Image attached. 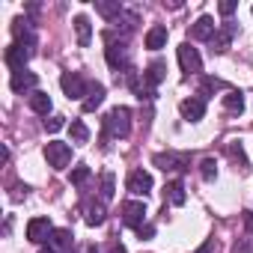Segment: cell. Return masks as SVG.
<instances>
[{"instance_id": "484cf974", "label": "cell", "mask_w": 253, "mask_h": 253, "mask_svg": "<svg viewBox=\"0 0 253 253\" xmlns=\"http://www.w3.org/2000/svg\"><path fill=\"white\" fill-rule=\"evenodd\" d=\"M200 176H203L206 182H211V179L217 176V161H214V158H203V161H200Z\"/></svg>"}, {"instance_id": "cb8c5ba5", "label": "cell", "mask_w": 253, "mask_h": 253, "mask_svg": "<svg viewBox=\"0 0 253 253\" xmlns=\"http://www.w3.org/2000/svg\"><path fill=\"white\" fill-rule=\"evenodd\" d=\"M223 107H226V113H241V110H244V95H241L238 89H226Z\"/></svg>"}, {"instance_id": "7a4b0ae2", "label": "cell", "mask_w": 253, "mask_h": 253, "mask_svg": "<svg viewBox=\"0 0 253 253\" xmlns=\"http://www.w3.org/2000/svg\"><path fill=\"white\" fill-rule=\"evenodd\" d=\"M104 134L107 137H128L131 134V110L128 107H113L104 116Z\"/></svg>"}, {"instance_id": "44dd1931", "label": "cell", "mask_w": 253, "mask_h": 253, "mask_svg": "<svg viewBox=\"0 0 253 253\" xmlns=\"http://www.w3.org/2000/svg\"><path fill=\"white\" fill-rule=\"evenodd\" d=\"M164 45H167V27H164V24L149 27V33H146V48H149V51H161Z\"/></svg>"}, {"instance_id": "ffe728a7", "label": "cell", "mask_w": 253, "mask_h": 253, "mask_svg": "<svg viewBox=\"0 0 253 253\" xmlns=\"http://www.w3.org/2000/svg\"><path fill=\"white\" fill-rule=\"evenodd\" d=\"M75 33H78V45L81 48H86L92 42V24H89L86 15H75Z\"/></svg>"}, {"instance_id": "7c38bea8", "label": "cell", "mask_w": 253, "mask_h": 253, "mask_svg": "<svg viewBox=\"0 0 253 253\" xmlns=\"http://www.w3.org/2000/svg\"><path fill=\"white\" fill-rule=\"evenodd\" d=\"M235 21H223L220 27H217V33H214V39H211V51L214 54H223V51H229V42H232V36H235Z\"/></svg>"}, {"instance_id": "3957f363", "label": "cell", "mask_w": 253, "mask_h": 253, "mask_svg": "<svg viewBox=\"0 0 253 253\" xmlns=\"http://www.w3.org/2000/svg\"><path fill=\"white\" fill-rule=\"evenodd\" d=\"M60 86H63V92L69 95V98H86V92H89V86H92V81H86L84 75H78V72H63V78H60Z\"/></svg>"}, {"instance_id": "8fae6325", "label": "cell", "mask_w": 253, "mask_h": 253, "mask_svg": "<svg viewBox=\"0 0 253 253\" xmlns=\"http://www.w3.org/2000/svg\"><path fill=\"white\" fill-rule=\"evenodd\" d=\"M214 33H217V24H214L211 15H200L197 24L191 27V39H197V42H211Z\"/></svg>"}, {"instance_id": "d590c367", "label": "cell", "mask_w": 253, "mask_h": 253, "mask_svg": "<svg viewBox=\"0 0 253 253\" xmlns=\"http://www.w3.org/2000/svg\"><path fill=\"white\" fill-rule=\"evenodd\" d=\"M235 253H250V244H241V250H235Z\"/></svg>"}, {"instance_id": "83f0119b", "label": "cell", "mask_w": 253, "mask_h": 253, "mask_svg": "<svg viewBox=\"0 0 253 253\" xmlns=\"http://www.w3.org/2000/svg\"><path fill=\"white\" fill-rule=\"evenodd\" d=\"M113 191H116V188H113V173H104V176H101V200L110 203V200H113Z\"/></svg>"}, {"instance_id": "603a6c76", "label": "cell", "mask_w": 253, "mask_h": 253, "mask_svg": "<svg viewBox=\"0 0 253 253\" xmlns=\"http://www.w3.org/2000/svg\"><path fill=\"white\" fill-rule=\"evenodd\" d=\"M84 214H86V223H89V226H101V223H104V214H107V211H104V200L86 203V211H84Z\"/></svg>"}, {"instance_id": "ba28073f", "label": "cell", "mask_w": 253, "mask_h": 253, "mask_svg": "<svg viewBox=\"0 0 253 253\" xmlns=\"http://www.w3.org/2000/svg\"><path fill=\"white\" fill-rule=\"evenodd\" d=\"M30 57H33V54H30L27 48H21V45L12 42V45L6 48V54H3V63H6V66L12 69V75H15V72H24V66L30 63Z\"/></svg>"}, {"instance_id": "836d02e7", "label": "cell", "mask_w": 253, "mask_h": 253, "mask_svg": "<svg viewBox=\"0 0 253 253\" xmlns=\"http://www.w3.org/2000/svg\"><path fill=\"white\" fill-rule=\"evenodd\" d=\"M110 253H125V247H122V244H113V247H110Z\"/></svg>"}, {"instance_id": "52a82bcc", "label": "cell", "mask_w": 253, "mask_h": 253, "mask_svg": "<svg viewBox=\"0 0 253 253\" xmlns=\"http://www.w3.org/2000/svg\"><path fill=\"white\" fill-rule=\"evenodd\" d=\"M122 223L131 226V229H140L146 223V203H140V200L122 203Z\"/></svg>"}, {"instance_id": "e0dca14e", "label": "cell", "mask_w": 253, "mask_h": 253, "mask_svg": "<svg viewBox=\"0 0 253 253\" xmlns=\"http://www.w3.org/2000/svg\"><path fill=\"white\" fill-rule=\"evenodd\" d=\"M48 250L54 253H69L72 250V229H54L48 235Z\"/></svg>"}, {"instance_id": "6da1fadb", "label": "cell", "mask_w": 253, "mask_h": 253, "mask_svg": "<svg viewBox=\"0 0 253 253\" xmlns=\"http://www.w3.org/2000/svg\"><path fill=\"white\" fill-rule=\"evenodd\" d=\"M104 39H107V48H104L107 66H110L116 75H119V72H131V51H128V45H125V42H116L110 30L104 33Z\"/></svg>"}, {"instance_id": "4fadbf2b", "label": "cell", "mask_w": 253, "mask_h": 253, "mask_svg": "<svg viewBox=\"0 0 253 253\" xmlns=\"http://www.w3.org/2000/svg\"><path fill=\"white\" fill-rule=\"evenodd\" d=\"M179 113H182L188 122H200V119L206 116V98H200V95L185 98V101L179 104Z\"/></svg>"}, {"instance_id": "277c9868", "label": "cell", "mask_w": 253, "mask_h": 253, "mask_svg": "<svg viewBox=\"0 0 253 253\" xmlns=\"http://www.w3.org/2000/svg\"><path fill=\"white\" fill-rule=\"evenodd\" d=\"M45 161H48V167H54V170H66V167L72 164V146H69V143H60V140L45 143Z\"/></svg>"}, {"instance_id": "7402d4cb", "label": "cell", "mask_w": 253, "mask_h": 253, "mask_svg": "<svg viewBox=\"0 0 253 253\" xmlns=\"http://www.w3.org/2000/svg\"><path fill=\"white\" fill-rule=\"evenodd\" d=\"M30 110H33V113L48 116V113H51V95H48V92H42V89H36V92L30 95Z\"/></svg>"}, {"instance_id": "f546056e", "label": "cell", "mask_w": 253, "mask_h": 253, "mask_svg": "<svg viewBox=\"0 0 253 253\" xmlns=\"http://www.w3.org/2000/svg\"><path fill=\"white\" fill-rule=\"evenodd\" d=\"M235 6H238L235 0H220V6H217V12H220V15H232V12H235Z\"/></svg>"}, {"instance_id": "2e32d148", "label": "cell", "mask_w": 253, "mask_h": 253, "mask_svg": "<svg viewBox=\"0 0 253 253\" xmlns=\"http://www.w3.org/2000/svg\"><path fill=\"white\" fill-rule=\"evenodd\" d=\"M164 75H167V63H164V60H152V63L146 66V72H143V81H146V86L155 92L158 84L164 81Z\"/></svg>"}, {"instance_id": "ac0fdd59", "label": "cell", "mask_w": 253, "mask_h": 253, "mask_svg": "<svg viewBox=\"0 0 253 253\" xmlns=\"http://www.w3.org/2000/svg\"><path fill=\"white\" fill-rule=\"evenodd\" d=\"M101 101H104V86L92 81V86H89V92H86V98L81 101V107H84V113H92L95 107H101Z\"/></svg>"}, {"instance_id": "f1b7e54d", "label": "cell", "mask_w": 253, "mask_h": 253, "mask_svg": "<svg viewBox=\"0 0 253 253\" xmlns=\"http://www.w3.org/2000/svg\"><path fill=\"white\" fill-rule=\"evenodd\" d=\"M63 125H66V116H51V119H45V131H60L63 128Z\"/></svg>"}, {"instance_id": "8d00e7d4", "label": "cell", "mask_w": 253, "mask_h": 253, "mask_svg": "<svg viewBox=\"0 0 253 253\" xmlns=\"http://www.w3.org/2000/svg\"><path fill=\"white\" fill-rule=\"evenodd\" d=\"M42 253H54V250H42Z\"/></svg>"}, {"instance_id": "4316f807", "label": "cell", "mask_w": 253, "mask_h": 253, "mask_svg": "<svg viewBox=\"0 0 253 253\" xmlns=\"http://www.w3.org/2000/svg\"><path fill=\"white\" fill-rule=\"evenodd\" d=\"M69 182H72V185H86V182H89V167H86V164H78V167L69 173Z\"/></svg>"}, {"instance_id": "e575fe53", "label": "cell", "mask_w": 253, "mask_h": 253, "mask_svg": "<svg viewBox=\"0 0 253 253\" xmlns=\"http://www.w3.org/2000/svg\"><path fill=\"white\" fill-rule=\"evenodd\" d=\"M247 229L253 232V214H247Z\"/></svg>"}, {"instance_id": "8992f818", "label": "cell", "mask_w": 253, "mask_h": 253, "mask_svg": "<svg viewBox=\"0 0 253 253\" xmlns=\"http://www.w3.org/2000/svg\"><path fill=\"white\" fill-rule=\"evenodd\" d=\"M12 36H15V45L27 48L30 54H36V30L27 18H15L12 21Z\"/></svg>"}, {"instance_id": "5bb4252c", "label": "cell", "mask_w": 253, "mask_h": 253, "mask_svg": "<svg viewBox=\"0 0 253 253\" xmlns=\"http://www.w3.org/2000/svg\"><path fill=\"white\" fill-rule=\"evenodd\" d=\"M54 232V226H51V220L48 217H33L30 223H27V238L33 241V244H42V241H48V235Z\"/></svg>"}, {"instance_id": "1f68e13d", "label": "cell", "mask_w": 253, "mask_h": 253, "mask_svg": "<svg viewBox=\"0 0 253 253\" xmlns=\"http://www.w3.org/2000/svg\"><path fill=\"white\" fill-rule=\"evenodd\" d=\"M197 253H214V238H209V241H206V244H203Z\"/></svg>"}, {"instance_id": "9c48e42d", "label": "cell", "mask_w": 253, "mask_h": 253, "mask_svg": "<svg viewBox=\"0 0 253 253\" xmlns=\"http://www.w3.org/2000/svg\"><path fill=\"white\" fill-rule=\"evenodd\" d=\"M9 86H12V92H18V95H21V92H24V95H33L36 86H39V78L24 69V72H15V75L9 78Z\"/></svg>"}, {"instance_id": "9a60e30c", "label": "cell", "mask_w": 253, "mask_h": 253, "mask_svg": "<svg viewBox=\"0 0 253 253\" xmlns=\"http://www.w3.org/2000/svg\"><path fill=\"white\" fill-rule=\"evenodd\" d=\"M125 188H128L134 197H146V194L152 191V176H149L146 170H134V173L128 176V185H125Z\"/></svg>"}, {"instance_id": "d6986e66", "label": "cell", "mask_w": 253, "mask_h": 253, "mask_svg": "<svg viewBox=\"0 0 253 253\" xmlns=\"http://www.w3.org/2000/svg\"><path fill=\"white\" fill-rule=\"evenodd\" d=\"M185 200H188V194H185V185H182L179 179L164 188V206H167V203H170V206H185Z\"/></svg>"}, {"instance_id": "5b68a950", "label": "cell", "mask_w": 253, "mask_h": 253, "mask_svg": "<svg viewBox=\"0 0 253 253\" xmlns=\"http://www.w3.org/2000/svg\"><path fill=\"white\" fill-rule=\"evenodd\" d=\"M179 66H182V72H185L188 78L203 72V57H200V51H197L191 42H182V45H179Z\"/></svg>"}, {"instance_id": "d4e9b609", "label": "cell", "mask_w": 253, "mask_h": 253, "mask_svg": "<svg viewBox=\"0 0 253 253\" xmlns=\"http://www.w3.org/2000/svg\"><path fill=\"white\" fill-rule=\"evenodd\" d=\"M69 131H72V143H86V140H89V128H86L81 119H72Z\"/></svg>"}, {"instance_id": "4dcf8cb0", "label": "cell", "mask_w": 253, "mask_h": 253, "mask_svg": "<svg viewBox=\"0 0 253 253\" xmlns=\"http://www.w3.org/2000/svg\"><path fill=\"white\" fill-rule=\"evenodd\" d=\"M137 235H140V241H146V238H152V235H155V226H152V223H143V226L137 229Z\"/></svg>"}, {"instance_id": "d6a6232c", "label": "cell", "mask_w": 253, "mask_h": 253, "mask_svg": "<svg viewBox=\"0 0 253 253\" xmlns=\"http://www.w3.org/2000/svg\"><path fill=\"white\" fill-rule=\"evenodd\" d=\"M81 253H98V247H95V244H84V250H81Z\"/></svg>"}, {"instance_id": "30bf717a", "label": "cell", "mask_w": 253, "mask_h": 253, "mask_svg": "<svg viewBox=\"0 0 253 253\" xmlns=\"http://www.w3.org/2000/svg\"><path fill=\"white\" fill-rule=\"evenodd\" d=\"M152 161H155V167H161L164 173H182V170H188V167H191L188 155H176V152H167V155H155Z\"/></svg>"}]
</instances>
